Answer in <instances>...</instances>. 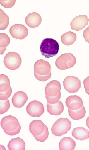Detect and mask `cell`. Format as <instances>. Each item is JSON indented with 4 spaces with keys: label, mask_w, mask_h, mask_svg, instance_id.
<instances>
[{
    "label": "cell",
    "mask_w": 89,
    "mask_h": 150,
    "mask_svg": "<svg viewBox=\"0 0 89 150\" xmlns=\"http://www.w3.org/2000/svg\"><path fill=\"white\" fill-rule=\"evenodd\" d=\"M1 125L4 133L10 136L19 134L21 129L18 120L16 117L11 115L3 117L1 120Z\"/></svg>",
    "instance_id": "cell-1"
},
{
    "label": "cell",
    "mask_w": 89,
    "mask_h": 150,
    "mask_svg": "<svg viewBox=\"0 0 89 150\" xmlns=\"http://www.w3.org/2000/svg\"><path fill=\"white\" fill-rule=\"evenodd\" d=\"M76 62V58L73 54L67 53L59 56L56 59L55 64L58 69L64 70L73 67Z\"/></svg>",
    "instance_id": "cell-4"
},
{
    "label": "cell",
    "mask_w": 89,
    "mask_h": 150,
    "mask_svg": "<svg viewBox=\"0 0 89 150\" xmlns=\"http://www.w3.org/2000/svg\"><path fill=\"white\" fill-rule=\"evenodd\" d=\"M46 125L40 120H35L29 125V130L33 136L39 135L43 133Z\"/></svg>",
    "instance_id": "cell-14"
},
{
    "label": "cell",
    "mask_w": 89,
    "mask_h": 150,
    "mask_svg": "<svg viewBox=\"0 0 89 150\" xmlns=\"http://www.w3.org/2000/svg\"><path fill=\"white\" fill-rule=\"evenodd\" d=\"M89 19L85 15H80L73 19L70 23L72 29L77 31L81 30L88 24Z\"/></svg>",
    "instance_id": "cell-10"
},
{
    "label": "cell",
    "mask_w": 89,
    "mask_h": 150,
    "mask_svg": "<svg viewBox=\"0 0 89 150\" xmlns=\"http://www.w3.org/2000/svg\"><path fill=\"white\" fill-rule=\"evenodd\" d=\"M12 92V88L11 86L7 91L4 92H0V100H8Z\"/></svg>",
    "instance_id": "cell-29"
},
{
    "label": "cell",
    "mask_w": 89,
    "mask_h": 150,
    "mask_svg": "<svg viewBox=\"0 0 89 150\" xmlns=\"http://www.w3.org/2000/svg\"><path fill=\"white\" fill-rule=\"evenodd\" d=\"M73 137L77 140H86L89 138V131L85 128L77 127L74 129L72 132Z\"/></svg>",
    "instance_id": "cell-19"
},
{
    "label": "cell",
    "mask_w": 89,
    "mask_h": 150,
    "mask_svg": "<svg viewBox=\"0 0 89 150\" xmlns=\"http://www.w3.org/2000/svg\"><path fill=\"white\" fill-rule=\"evenodd\" d=\"M72 123L68 119L60 118L53 125L51 130L54 135L61 137L66 134L71 129Z\"/></svg>",
    "instance_id": "cell-3"
},
{
    "label": "cell",
    "mask_w": 89,
    "mask_h": 150,
    "mask_svg": "<svg viewBox=\"0 0 89 150\" xmlns=\"http://www.w3.org/2000/svg\"><path fill=\"white\" fill-rule=\"evenodd\" d=\"M83 36L85 40L89 43V26L84 31Z\"/></svg>",
    "instance_id": "cell-32"
},
{
    "label": "cell",
    "mask_w": 89,
    "mask_h": 150,
    "mask_svg": "<svg viewBox=\"0 0 89 150\" xmlns=\"http://www.w3.org/2000/svg\"><path fill=\"white\" fill-rule=\"evenodd\" d=\"M60 83L57 81L53 80L47 84L45 88V95L53 97L57 95L60 92Z\"/></svg>",
    "instance_id": "cell-12"
},
{
    "label": "cell",
    "mask_w": 89,
    "mask_h": 150,
    "mask_svg": "<svg viewBox=\"0 0 89 150\" xmlns=\"http://www.w3.org/2000/svg\"><path fill=\"white\" fill-rule=\"evenodd\" d=\"M10 38L5 33L0 34V54L3 55L6 50V47L10 44Z\"/></svg>",
    "instance_id": "cell-22"
},
{
    "label": "cell",
    "mask_w": 89,
    "mask_h": 150,
    "mask_svg": "<svg viewBox=\"0 0 89 150\" xmlns=\"http://www.w3.org/2000/svg\"><path fill=\"white\" fill-rule=\"evenodd\" d=\"M9 24V17L2 9H0V30L6 29Z\"/></svg>",
    "instance_id": "cell-24"
},
{
    "label": "cell",
    "mask_w": 89,
    "mask_h": 150,
    "mask_svg": "<svg viewBox=\"0 0 89 150\" xmlns=\"http://www.w3.org/2000/svg\"><path fill=\"white\" fill-rule=\"evenodd\" d=\"M34 76L36 78L38 81L45 82L48 81L51 78V74L46 75V76H39V75L34 74Z\"/></svg>",
    "instance_id": "cell-30"
},
{
    "label": "cell",
    "mask_w": 89,
    "mask_h": 150,
    "mask_svg": "<svg viewBox=\"0 0 89 150\" xmlns=\"http://www.w3.org/2000/svg\"><path fill=\"white\" fill-rule=\"evenodd\" d=\"M65 104L68 109L72 110H78L83 106L81 98L76 95L69 96L66 100Z\"/></svg>",
    "instance_id": "cell-11"
},
{
    "label": "cell",
    "mask_w": 89,
    "mask_h": 150,
    "mask_svg": "<svg viewBox=\"0 0 89 150\" xmlns=\"http://www.w3.org/2000/svg\"><path fill=\"white\" fill-rule=\"evenodd\" d=\"M16 2V0H1L0 4L4 8H9L12 7Z\"/></svg>",
    "instance_id": "cell-28"
},
{
    "label": "cell",
    "mask_w": 89,
    "mask_h": 150,
    "mask_svg": "<svg viewBox=\"0 0 89 150\" xmlns=\"http://www.w3.org/2000/svg\"><path fill=\"white\" fill-rule=\"evenodd\" d=\"M9 33L13 38L22 40L24 39L28 36V31L24 25L16 24L11 27Z\"/></svg>",
    "instance_id": "cell-9"
},
{
    "label": "cell",
    "mask_w": 89,
    "mask_h": 150,
    "mask_svg": "<svg viewBox=\"0 0 89 150\" xmlns=\"http://www.w3.org/2000/svg\"><path fill=\"white\" fill-rule=\"evenodd\" d=\"M28 100L26 94L22 91L16 92L12 98V104L14 107L17 108H21L26 104Z\"/></svg>",
    "instance_id": "cell-13"
},
{
    "label": "cell",
    "mask_w": 89,
    "mask_h": 150,
    "mask_svg": "<svg viewBox=\"0 0 89 150\" xmlns=\"http://www.w3.org/2000/svg\"><path fill=\"white\" fill-rule=\"evenodd\" d=\"M26 112L28 114L32 117H40L44 112V105L39 101H32L27 105Z\"/></svg>",
    "instance_id": "cell-7"
},
{
    "label": "cell",
    "mask_w": 89,
    "mask_h": 150,
    "mask_svg": "<svg viewBox=\"0 0 89 150\" xmlns=\"http://www.w3.org/2000/svg\"><path fill=\"white\" fill-rule=\"evenodd\" d=\"M69 116L73 120H81L85 117L86 110L85 107L83 106L80 109L76 110H72L68 109Z\"/></svg>",
    "instance_id": "cell-21"
},
{
    "label": "cell",
    "mask_w": 89,
    "mask_h": 150,
    "mask_svg": "<svg viewBox=\"0 0 89 150\" xmlns=\"http://www.w3.org/2000/svg\"><path fill=\"white\" fill-rule=\"evenodd\" d=\"M64 88L69 93H75L78 91L81 87V81L77 77L68 76L63 81Z\"/></svg>",
    "instance_id": "cell-6"
},
{
    "label": "cell",
    "mask_w": 89,
    "mask_h": 150,
    "mask_svg": "<svg viewBox=\"0 0 89 150\" xmlns=\"http://www.w3.org/2000/svg\"><path fill=\"white\" fill-rule=\"evenodd\" d=\"M76 39V34L72 31H68L65 33L61 38V40L62 43L67 46L74 44Z\"/></svg>",
    "instance_id": "cell-20"
},
{
    "label": "cell",
    "mask_w": 89,
    "mask_h": 150,
    "mask_svg": "<svg viewBox=\"0 0 89 150\" xmlns=\"http://www.w3.org/2000/svg\"><path fill=\"white\" fill-rule=\"evenodd\" d=\"M10 107V102L8 99L5 100H0V114L6 113Z\"/></svg>",
    "instance_id": "cell-25"
},
{
    "label": "cell",
    "mask_w": 89,
    "mask_h": 150,
    "mask_svg": "<svg viewBox=\"0 0 89 150\" xmlns=\"http://www.w3.org/2000/svg\"><path fill=\"white\" fill-rule=\"evenodd\" d=\"M21 63L20 56L17 53L9 52L4 58V63L5 66L11 70H15L20 68Z\"/></svg>",
    "instance_id": "cell-5"
},
{
    "label": "cell",
    "mask_w": 89,
    "mask_h": 150,
    "mask_svg": "<svg viewBox=\"0 0 89 150\" xmlns=\"http://www.w3.org/2000/svg\"><path fill=\"white\" fill-rule=\"evenodd\" d=\"M9 150H25L26 144L24 141L20 137L12 139L7 145Z\"/></svg>",
    "instance_id": "cell-16"
},
{
    "label": "cell",
    "mask_w": 89,
    "mask_h": 150,
    "mask_svg": "<svg viewBox=\"0 0 89 150\" xmlns=\"http://www.w3.org/2000/svg\"><path fill=\"white\" fill-rule=\"evenodd\" d=\"M51 65L49 62L43 59L36 61L34 65V74L46 76L51 74Z\"/></svg>",
    "instance_id": "cell-8"
},
{
    "label": "cell",
    "mask_w": 89,
    "mask_h": 150,
    "mask_svg": "<svg viewBox=\"0 0 89 150\" xmlns=\"http://www.w3.org/2000/svg\"><path fill=\"white\" fill-rule=\"evenodd\" d=\"M11 87L10 80L6 75H0V92H5Z\"/></svg>",
    "instance_id": "cell-23"
},
{
    "label": "cell",
    "mask_w": 89,
    "mask_h": 150,
    "mask_svg": "<svg viewBox=\"0 0 89 150\" xmlns=\"http://www.w3.org/2000/svg\"><path fill=\"white\" fill-rule=\"evenodd\" d=\"M76 147V143L71 138L66 137L61 140L59 144L60 150H73Z\"/></svg>",
    "instance_id": "cell-18"
},
{
    "label": "cell",
    "mask_w": 89,
    "mask_h": 150,
    "mask_svg": "<svg viewBox=\"0 0 89 150\" xmlns=\"http://www.w3.org/2000/svg\"><path fill=\"white\" fill-rule=\"evenodd\" d=\"M47 108L49 113L54 116L60 115L62 113L64 110L63 103L60 101L55 104H50L48 103Z\"/></svg>",
    "instance_id": "cell-17"
},
{
    "label": "cell",
    "mask_w": 89,
    "mask_h": 150,
    "mask_svg": "<svg viewBox=\"0 0 89 150\" xmlns=\"http://www.w3.org/2000/svg\"><path fill=\"white\" fill-rule=\"evenodd\" d=\"M61 93L60 92L59 94L53 97H50L46 96L45 97L47 101L50 104H57L61 98Z\"/></svg>",
    "instance_id": "cell-27"
},
{
    "label": "cell",
    "mask_w": 89,
    "mask_h": 150,
    "mask_svg": "<svg viewBox=\"0 0 89 150\" xmlns=\"http://www.w3.org/2000/svg\"></svg>",
    "instance_id": "cell-34"
},
{
    "label": "cell",
    "mask_w": 89,
    "mask_h": 150,
    "mask_svg": "<svg viewBox=\"0 0 89 150\" xmlns=\"http://www.w3.org/2000/svg\"><path fill=\"white\" fill-rule=\"evenodd\" d=\"M49 134L48 128L46 126L43 133L39 135L34 136V137L37 141L43 142L48 138Z\"/></svg>",
    "instance_id": "cell-26"
},
{
    "label": "cell",
    "mask_w": 89,
    "mask_h": 150,
    "mask_svg": "<svg viewBox=\"0 0 89 150\" xmlns=\"http://www.w3.org/2000/svg\"><path fill=\"white\" fill-rule=\"evenodd\" d=\"M86 125L89 129V116H88L86 120Z\"/></svg>",
    "instance_id": "cell-33"
},
{
    "label": "cell",
    "mask_w": 89,
    "mask_h": 150,
    "mask_svg": "<svg viewBox=\"0 0 89 150\" xmlns=\"http://www.w3.org/2000/svg\"><path fill=\"white\" fill-rule=\"evenodd\" d=\"M83 84L86 92L89 95V76L84 80Z\"/></svg>",
    "instance_id": "cell-31"
},
{
    "label": "cell",
    "mask_w": 89,
    "mask_h": 150,
    "mask_svg": "<svg viewBox=\"0 0 89 150\" xmlns=\"http://www.w3.org/2000/svg\"><path fill=\"white\" fill-rule=\"evenodd\" d=\"M41 16L37 12L30 13L26 16L25 19L26 24L31 28L38 27L41 24Z\"/></svg>",
    "instance_id": "cell-15"
},
{
    "label": "cell",
    "mask_w": 89,
    "mask_h": 150,
    "mask_svg": "<svg viewBox=\"0 0 89 150\" xmlns=\"http://www.w3.org/2000/svg\"><path fill=\"white\" fill-rule=\"evenodd\" d=\"M59 48V45L57 42L50 38L43 40L40 46L42 54L48 59L57 55Z\"/></svg>",
    "instance_id": "cell-2"
}]
</instances>
